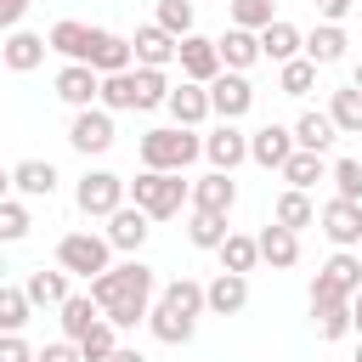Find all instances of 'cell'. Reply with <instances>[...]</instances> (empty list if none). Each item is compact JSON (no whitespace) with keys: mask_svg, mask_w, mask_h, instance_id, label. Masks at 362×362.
<instances>
[{"mask_svg":"<svg viewBox=\"0 0 362 362\" xmlns=\"http://www.w3.org/2000/svg\"><path fill=\"white\" fill-rule=\"evenodd\" d=\"M204 90H209V113H221L226 124H238V119L255 107V85H249L243 74H232V68H226V74H215Z\"/></svg>","mask_w":362,"mask_h":362,"instance_id":"8992f818","label":"cell"},{"mask_svg":"<svg viewBox=\"0 0 362 362\" xmlns=\"http://www.w3.org/2000/svg\"><path fill=\"white\" fill-rule=\"evenodd\" d=\"M238 204V181L226 175V170H209L204 181H192V209H204V215H226Z\"/></svg>","mask_w":362,"mask_h":362,"instance_id":"2e32d148","label":"cell"},{"mask_svg":"<svg viewBox=\"0 0 362 362\" xmlns=\"http://www.w3.org/2000/svg\"><path fill=\"white\" fill-rule=\"evenodd\" d=\"M0 283H6V260H0Z\"/></svg>","mask_w":362,"mask_h":362,"instance_id":"9f6ffc18","label":"cell"},{"mask_svg":"<svg viewBox=\"0 0 362 362\" xmlns=\"http://www.w3.org/2000/svg\"><path fill=\"white\" fill-rule=\"evenodd\" d=\"M226 238H232L226 215H204V209H192V221H187V243H192V249H221Z\"/></svg>","mask_w":362,"mask_h":362,"instance_id":"1f68e13d","label":"cell"},{"mask_svg":"<svg viewBox=\"0 0 362 362\" xmlns=\"http://www.w3.org/2000/svg\"><path fill=\"white\" fill-rule=\"evenodd\" d=\"M328 175V164H322V153H305V147H294L288 153V164H283V181L294 187V192H305L311 181H322Z\"/></svg>","mask_w":362,"mask_h":362,"instance_id":"4dcf8cb0","label":"cell"},{"mask_svg":"<svg viewBox=\"0 0 362 362\" xmlns=\"http://www.w3.org/2000/svg\"><path fill=\"white\" fill-rule=\"evenodd\" d=\"M23 294H28L34 305H62V300H68V272H45V266H40V272H28V288H23Z\"/></svg>","mask_w":362,"mask_h":362,"instance_id":"d590c367","label":"cell"},{"mask_svg":"<svg viewBox=\"0 0 362 362\" xmlns=\"http://www.w3.org/2000/svg\"><path fill=\"white\" fill-rule=\"evenodd\" d=\"M102 107H107V113H130V107H136V79H130V68L102 79Z\"/></svg>","mask_w":362,"mask_h":362,"instance_id":"ab89813d","label":"cell"},{"mask_svg":"<svg viewBox=\"0 0 362 362\" xmlns=\"http://www.w3.org/2000/svg\"><path fill=\"white\" fill-rule=\"evenodd\" d=\"M311 317H317V339H345L351 334V305H322Z\"/></svg>","mask_w":362,"mask_h":362,"instance_id":"bcb514c9","label":"cell"},{"mask_svg":"<svg viewBox=\"0 0 362 362\" xmlns=\"http://www.w3.org/2000/svg\"><path fill=\"white\" fill-rule=\"evenodd\" d=\"M34 362H85V356H79V345H74V339H57V345H45Z\"/></svg>","mask_w":362,"mask_h":362,"instance_id":"c3c4849f","label":"cell"},{"mask_svg":"<svg viewBox=\"0 0 362 362\" xmlns=\"http://www.w3.org/2000/svg\"><path fill=\"white\" fill-rule=\"evenodd\" d=\"M311 85H317V62H305V57L283 62V74H277V90H283V96H305Z\"/></svg>","mask_w":362,"mask_h":362,"instance_id":"b9f144b4","label":"cell"},{"mask_svg":"<svg viewBox=\"0 0 362 362\" xmlns=\"http://www.w3.org/2000/svg\"><path fill=\"white\" fill-rule=\"evenodd\" d=\"M288 153H294V130H288V124H260V130L249 136V158H255L260 170H283Z\"/></svg>","mask_w":362,"mask_h":362,"instance_id":"7c38bea8","label":"cell"},{"mask_svg":"<svg viewBox=\"0 0 362 362\" xmlns=\"http://www.w3.org/2000/svg\"><path fill=\"white\" fill-rule=\"evenodd\" d=\"M23 17H28V0H0V34H11Z\"/></svg>","mask_w":362,"mask_h":362,"instance_id":"681fc988","label":"cell"},{"mask_svg":"<svg viewBox=\"0 0 362 362\" xmlns=\"http://www.w3.org/2000/svg\"><path fill=\"white\" fill-rule=\"evenodd\" d=\"M158 28L175 34V40H187L192 34V0H158Z\"/></svg>","mask_w":362,"mask_h":362,"instance_id":"7bdbcfd3","label":"cell"},{"mask_svg":"<svg viewBox=\"0 0 362 362\" xmlns=\"http://www.w3.org/2000/svg\"><path fill=\"white\" fill-rule=\"evenodd\" d=\"M68 141H74V153H107L113 147V113L107 107H79L74 113V124H68Z\"/></svg>","mask_w":362,"mask_h":362,"instance_id":"ba28073f","label":"cell"},{"mask_svg":"<svg viewBox=\"0 0 362 362\" xmlns=\"http://www.w3.org/2000/svg\"><path fill=\"white\" fill-rule=\"evenodd\" d=\"M28 311H34V300L23 288H6L0 283V334H23L28 328Z\"/></svg>","mask_w":362,"mask_h":362,"instance_id":"74e56055","label":"cell"},{"mask_svg":"<svg viewBox=\"0 0 362 362\" xmlns=\"http://www.w3.org/2000/svg\"><path fill=\"white\" fill-rule=\"evenodd\" d=\"M74 198H79L85 215H113V209H124V181H119L113 170H90Z\"/></svg>","mask_w":362,"mask_h":362,"instance_id":"9c48e42d","label":"cell"},{"mask_svg":"<svg viewBox=\"0 0 362 362\" xmlns=\"http://www.w3.org/2000/svg\"><path fill=\"white\" fill-rule=\"evenodd\" d=\"M328 119H334L339 136H362V90H356V85L334 90V96H328Z\"/></svg>","mask_w":362,"mask_h":362,"instance_id":"f1b7e54d","label":"cell"},{"mask_svg":"<svg viewBox=\"0 0 362 362\" xmlns=\"http://www.w3.org/2000/svg\"><path fill=\"white\" fill-rule=\"evenodd\" d=\"M6 192H11V170H0V198H6Z\"/></svg>","mask_w":362,"mask_h":362,"instance_id":"db71d44e","label":"cell"},{"mask_svg":"<svg viewBox=\"0 0 362 362\" xmlns=\"http://www.w3.org/2000/svg\"><path fill=\"white\" fill-rule=\"evenodd\" d=\"M175 62H181V74H187L192 85H209V79L221 74V51H215V40H204V34H187V40L175 45Z\"/></svg>","mask_w":362,"mask_h":362,"instance_id":"30bf717a","label":"cell"},{"mask_svg":"<svg viewBox=\"0 0 362 362\" xmlns=\"http://www.w3.org/2000/svg\"><path fill=\"white\" fill-rule=\"evenodd\" d=\"M28 209L17 204V198H0V243H17V238H28Z\"/></svg>","mask_w":362,"mask_h":362,"instance_id":"f6af8a7d","label":"cell"},{"mask_svg":"<svg viewBox=\"0 0 362 362\" xmlns=\"http://www.w3.org/2000/svg\"><path fill=\"white\" fill-rule=\"evenodd\" d=\"M158 305H170V311H181V317H192V322H198V311H204V283L175 277V283H164V288H158Z\"/></svg>","mask_w":362,"mask_h":362,"instance_id":"f546056e","label":"cell"},{"mask_svg":"<svg viewBox=\"0 0 362 362\" xmlns=\"http://www.w3.org/2000/svg\"><path fill=\"white\" fill-rule=\"evenodd\" d=\"M175 34H164L158 23H147V28H136V40H130V51H136V68H170L175 62Z\"/></svg>","mask_w":362,"mask_h":362,"instance_id":"9a60e30c","label":"cell"},{"mask_svg":"<svg viewBox=\"0 0 362 362\" xmlns=\"http://www.w3.org/2000/svg\"><path fill=\"white\" fill-rule=\"evenodd\" d=\"M130 79H136V107H164V102H170L164 68H130Z\"/></svg>","mask_w":362,"mask_h":362,"instance_id":"8d00e7d4","label":"cell"},{"mask_svg":"<svg viewBox=\"0 0 362 362\" xmlns=\"http://www.w3.org/2000/svg\"><path fill=\"white\" fill-rule=\"evenodd\" d=\"M107 255H113V243L96 238V232H68V238L57 243V266H62L68 277H102V272H107Z\"/></svg>","mask_w":362,"mask_h":362,"instance_id":"5b68a950","label":"cell"},{"mask_svg":"<svg viewBox=\"0 0 362 362\" xmlns=\"http://www.w3.org/2000/svg\"><path fill=\"white\" fill-rule=\"evenodd\" d=\"M204 158H209L215 170H226V175H232V170L249 158V136H243L238 124H226V119H221V124L204 136Z\"/></svg>","mask_w":362,"mask_h":362,"instance_id":"8fae6325","label":"cell"},{"mask_svg":"<svg viewBox=\"0 0 362 362\" xmlns=\"http://www.w3.org/2000/svg\"><path fill=\"white\" fill-rule=\"evenodd\" d=\"M345 28L339 23H317L311 34H305V62H317V68H328V62H339L345 57Z\"/></svg>","mask_w":362,"mask_h":362,"instance_id":"484cf974","label":"cell"},{"mask_svg":"<svg viewBox=\"0 0 362 362\" xmlns=\"http://www.w3.org/2000/svg\"><path fill=\"white\" fill-rule=\"evenodd\" d=\"M351 362H362V345H356V356H351Z\"/></svg>","mask_w":362,"mask_h":362,"instance_id":"6f0895ef","label":"cell"},{"mask_svg":"<svg viewBox=\"0 0 362 362\" xmlns=\"http://www.w3.org/2000/svg\"><path fill=\"white\" fill-rule=\"evenodd\" d=\"M130 192H136V209H141L147 221H170V215H181V204L192 198V187H187L181 175H164V170H141V175L130 181Z\"/></svg>","mask_w":362,"mask_h":362,"instance_id":"277c9868","label":"cell"},{"mask_svg":"<svg viewBox=\"0 0 362 362\" xmlns=\"http://www.w3.org/2000/svg\"><path fill=\"white\" fill-rule=\"evenodd\" d=\"M147 232H153V226H147V215H141L136 204H124V209H113V215H107V232H102V238H107L113 249L136 255V249L147 243Z\"/></svg>","mask_w":362,"mask_h":362,"instance_id":"e0dca14e","label":"cell"},{"mask_svg":"<svg viewBox=\"0 0 362 362\" xmlns=\"http://www.w3.org/2000/svg\"><path fill=\"white\" fill-rule=\"evenodd\" d=\"M266 23H277V17H272V0H232V28L260 34Z\"/></svg>","mask_w":362,"mask_h":362,"instance_id":"ee69618b","label":"cell"},{"mask_svg":"<svg viewBox=\"0 0 362 362\" xmlns=\"http://www.w3.org/2000/svg\"><path fill=\"white\" fill-rule=\"evenodd\" d=\"M351 334H362V288H356V300H351Z\"/></svg>","mask_w":362,"mask_h":362,"instance_id":"f5cc1de1","label":"cell"},{"mask_svg":"<svg viewBox=\"0 0 362 362\" xmlns=\"http://www.w3.org/2000/svg\"><path fill=\"white\" fill-rule=\"evenodd\" d=\"M311 6H317V17H322V23H339V17L351 11V0H311Z\"/></svg>","mask_w":362,"mask_h":362,"instance_id":"f907efd6","label":"cell"},{"mask_svg":"<svg viewBox=\"0 0 362 362\" xmlns=\"http://www.w3.org/2000/svg\"><path fill=\"white\" fill-rule=\"evenodd\" d=\"M334 141H339V130H334V119H328V113H317V107H311V113H300V119H294V147H305V153H328Z\"/></svg>","mask_w":362,"mask_h":362,"instance_id":"4316f807","label":"cell"},{"mask_svg":"<svg viewBox=\"0 0 362 362\" xmlns=\"http://www.w3.org/2000/svg\"><path fill=\"white\" fill-rule=\"evenodd\" d=\"M45 51H51V45H45V34L11 28V34H6V57H0V62H6L11 74H34V68L45 62Z\"/></svg>","mask_w":362,"mask_h":362,"instance_id":"ac0fdd59","label":"cell"},{"mask_svg":"<svg viewBox=\"0 0 362 362\" xmlns=\"http://www.w3.org/2000/svg\"><path fill=\"white\" fill-rule=\"evenodd\" d=\"M90 40H96V28H85V23H74V17L51 23V34H45V45L62 51L68 62H90Z\"/></svg>","mask_w":362,"mask_h":362,"instance_id":"ffe728a7","label":"cell"},{"mask_svg":"<svg viewBox=\"0 0 362 362\" xmlns=\"http://www.w3.org/2000/svg\"><path fill=\"white\" fill-rule=\"evenodd\" d=\"M356 288H362V255L334 249V255L322 260V272L311 277V311H322V305H351Z\"/></svg>","mask_w":362,"mask_h":362,"instance_id":"3957f363","label":"cell"},{"mask_svg":"<svg viewBox=\"0 0 362 362\" xmlns=\"http://www.w3.org/2000/svg\"><path fill=\"white\" fill-rule=\"evenodd\" d=\"M198 153H204V136H192L187 124H164V130H147L141 136V164L147 170H164V175H181Z\"/></svg>","mask_w":362,"mask_h":362,"instance_id":"7a4b0ae2","label":"cell"},{"mask_svg":"<svg viewBox=\"0 0 362 362\" xmlns=\"http://www.w3.org/2000/svg\"><path fill=\"white\" fill-rule=\"evenodd\" d=\"M0 57H6V40H0Z\"/></svg>","mask_w":362,"mask_h":362,"instance_id":"680465c9","label":"cell"},{"mask_svg":"<svg viewBox=\"0 0 362 362\" xmlns=\"http://www.w3.org/2000/svg\"><path fill=\"white\" fill-rule=\"evenodd\" d=\"M107 362H147V356H141V351H130V345H119V351H113Z\"/></svg>","mask_w":362,"mask_h":362,"instance_id":"816d5d0a","label":"cell"},{"mask_svg":"<svg viewBox=\"0 0 362 362\" xmlns=\"http://www.w3.org/2000/svg\"><path fill=\"white\" fill-rule=\"evenodd\" d=\"M272 221H277V226H288V232H300V226H317V209H311V198H305V192H294V187H288V192L277 198Z\"/></svg>","mask_w":362,"mask_h":362,"instance_id":"e575fe53","label":"cell"},{"mask_svg":"<svg viewBox=\"0 0 362 362\" xmlns=\"http://www.w3.org/2000/svg\"><path fill=\"white\" fill-rule=\"evenodd\" d=\"M328 181H334V198L362 204V158H334L328 164Z\"/></svg>","mask_w":362,"mask_h":362,"instance_id":"f35d334b","label":"cell"},{"mask_svg":"<svg viewBox=\"0 0 362 362\" xmlns=\"http://www.w3.org/2000/svg\"><path fill=\"white\" fill-rule=\"evenodd\" d=\"M215 51H221V68L243 74V68L260 62V34H249V28H226V34L215 40Z\"/></svg>","mask_w":362,"mask_h":362,"instance_id":"603a6c76","label":"cell"},{"mask_svg":"<svg viewBox=\"0 0 362 362\" xmlns=\"http://www.w3.org/2000/svg\"><path fill=\"white\" fill-rule=\"evenodd\" d=\"M164 107H170V119H175V124H187V130H192V124H204V119H209V90H204V85H192V79H181V85H170V102H164Z\"/></svg>","mask_w":362,"mask_h":362,"instance_id":"d6986e66","label":"cell"},{"mask_svg":"<svg viewBox=\"0 0 362 362\" xmlns=\"http://www.w3.org/2000/svg\"><path fill=\"white\" fill-rule=\"evenodd\" d=\"M147 328H153V339H164V345H187V339H192V317H181V311H170V305H153V311H147Z\"/></svg>","mask_w":362,"mask_h":362,"instance_id":"836d02e7","label":"cell"},{"mask_svg":"<svg viewBox=\"0 0 362 362\" xmlns=\"http://www.w3.org/2000/svg\"><path fill=\"white\" fill-rule=\"evenodd\" d=\"M0 362H34V351L23 345V334H0Z\"/></svg>","mask_w":362,"mask_h":362,"instance_id":"7dc6e473","label":"cell"},{"mask_svg":"<svg viewBox=\"0 0 362 362\" xmlns=\"http://www.w3.org/2000/svg\"><path fill=\"white\" fill-rule=\"evenodd\" d=\"M317 226L328 232L334 249H362V204H351V198H328V204L317 209Z\"/></svg>","mask_w":362,"mask_h":362,"instance_id":"52a82bcc","label":"cell"},{"mask_svg":"<svg viewBox=\"0 0 362 362\" xmlns=\"http://www.w3.org/2000/svg\"><path fill=\"white\" fill-rule=\"evenodd\" d=\"M255 243H260V260H272L277 272H288V266L300 260V232H288V226H277V221H272V226H260V238H255Z\"/></svg>","mask_w":362,"mask_h":362,"instance_id":"d4e9b609","label":"cell"},{"mask_svg":"<svg viewBox=\"0 0 362 362\" xmlns=\"http://www.w3.org/2000/svg\"><path fill=\"white\" fill-rule=\"evenodd\" d=\"M243 305H249V277L221 272L215 283H204V311H215V317H238Z\"/></svg>","mask_w":362,"mask_h":362,"instance_id":"5bb4252c","label":"cell"},{"mask_svg":"<svg viewBox=\"0 0 362 362\" xmlns=\"http://www.w3.org/2000/svg\"><path fill=\"white\" fill-rule=\"evenodd\" d=\"M130 57H136V51H130V40H119V34L96 28V40H90V62H85V68H96V74L107 79V74H124V68H130Z\"/></svg>","mask_w":362,"mask_h":362,"instance_id":"7402d4cb","label":"cell"},{"mask_svg":"<svg viewBox=\"0 0 362 362\" xmlns=\"http://www.w3.org/2000/svg\"><path fill=\"white\" fill-rule=\"evenodd\" d=\"M215 255H221V272L249 277V272H255V260H260V243H255V238H243V232H232V238H226Z\"/></svg>","mask_w":362,"mask_h":362,"instance_id":"d6a6232c","label":"cell"},{"mask_svg":"<svg viewBox=\"0 0 362 362\" xmlns=\"http://www.w3.org/2000/svg\"><path fill=\"white\" fill-rule=\"evenodd\" d=\"M300 51H305V34H300L294 23H283V17H277V23H266V28H260V57H272L277 68H283V62H294Z\"/></svg>","mask_w":362,"mask_h":362,"instance_id":"44dd1931","label":"cell"},{"mask_svg":"<svg viewBox=\"0 0 362 362\" xmlns=\"http://www.w3.org/2000/svg\"><path fill=\"white\" fill-rule=\"evenodd\" d=\"M351 85H356V90H362V62H356V74H351Z\"/></svg>","mask_w":362,"mask_h":362,"instance_id":"11a10c76","label":"cell"},{"mask_svg":"<svg viewBox=\"0 0 362 362\" xmlns=\"http://www.w3.org/2000/svg\"><path fill=\"white\" fill-rule=\"evenodd\" d=\"M57 96L79 113V107H90V102L102 96V74H96V68H85V62H68V68L57 74Z\"/></svg>","mask_w":362,"mask_h":362,"instance_id":"4fadbf2b","label":"cell"},{"mask_svg":"<svg viewBox=\"0 0 362 362\" xmlns=\"http://www.w3.org/2000/svg\"><path fill=\"white\" fill-rule=\"evenodd\" d=\"M11 187L28 192V198H51V192H57V164H51V158H23V164L11 170Z\"/></svg>","mask_w":362,"mask_h":362,"instance_id":"83f0119b","label":"cell"},{"mask_svg":"<svg viewBox=\"0 0 362 362\" xmlns=\"http://www.w3.org/2000/svg\"><path fill=\"white\" fill-rule=\"evenodd\" d=\"M90 300L102 305V317L113 328H136L153 311V266H141V260L107 266L102 277H90Z\"/></svg>","mask_w":362,"mask_h":362,"instance_id":"6da1fadb","label":"cell"},{"mask_svg":"<svg viewBox=\"0 0 362 362\" xmlns=\"http://www.w3.org/2000/svg\"><path fill=\"white\" fill-rule=\"evenodd\" d=\"M113 351H119V328H113V322L102 317V322H96V328H90L85 339H79V356H85V362H107Z\"/></svg>","mask_w":362,"mask_h":362,"instance_id":"60d3db41","label":"cell"},{"mask_svg":"<svg viewBox=\"0 0 362 362\" xmlns=\"http://www.w3.org/2000/svg\"><path fill=\"white\" fill-rule=\"evenodd\" d=\"M57 311H62V317H57V322H62V339H74V345H79V339L102 322V305H96L90 294H68Z\"/></svg>","mask_w":362,"mask_h":362,"instance_id":"cb8c5ba5","label":"cell"}]
</instances>
